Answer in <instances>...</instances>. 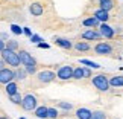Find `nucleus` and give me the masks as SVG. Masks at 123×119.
I'll return each mask as SVG.
<instances>
[{
    "instance_id": "f257e3e1",
    "label": "nucleus",
    "mask_w": 123,
    "mask_h": 119,
    "mask_svg": "<svg viewBox=\"0 0 123 119\" xmlns=\"http://www.w3.org/2000/svg\"><path fill=\"white\" fill-rule=\"evenodd\" d=\"M0 58L5 61L6 66H11V69H18L20 67V58H18V54L17 52H12V50H8V49H3L0 52Z\"/></svg>"
},
{
    "instance_id": "f03ea898",
    "label": "nucleus",
    "mask_w": 123,
    "mask_h": 119,
    "mask_svg": "<svg viewBox=\"0 0 123 119\" xmlns=\"http://www.w3.org/2000/svg\"><path fill=\"white\" fill-rule=\"evenodd\" d=\"M91 84L93 87L99 90V92H108L110 90V84H108V77L103 73H99L96 77L91 78Z\"/></svg>"
},
{
    "instance_id": "7ed1b4c3",
    "label": "nucleus",
    "mask_w": 123,
    "mask_h": 119,
    "mask_svg": "<svg viewBox=\"0 0 123 119\" xmlns=\"http://www.w3.org/2000/svg\"><path fill=\"white\" fill-rule=\"evenodd\" d=\"M21 108L25 112H34L37 107H38V101H37V96L32 93H26L21 99Z\"/></svg>"
},
{
    "instance_id": "20e7f679",
    "label": "nucleus",
    "mask_w": 123,
    "mask_h": 119,
    "mask_svg": "<svg viewBox=\"0 0 123 119\" xmlns=\"http://www.w3.org/2000/svg\"><path fill=\"white\" fill-rule=\"evenodd\" d=\"M55 79H56V73L53 70L44 69V70H41V72L37 73V81H38L40 84H50V83H53Z\"/></svg>"
},
{
    "instance_id": "39448f33",
    "label": "nucleus",
    "mask_w": 123,
    "mask_h": 119,
    "mask_svg": "<svg viewBox=\"0 0 123 119\" xmlns=\"http://www.w3.org/2000/svg\"><path fill=\"white\" fill-rule=\"evenodd\" d=\"M17 54H18V58H20V64L21 66H25V67H27V66H37V60L27 50L20 49Z\"/></svg>"
},
{
    "instance_id": "423d86ee",
    "label": "nucleus",
    "mask_w": 123,
    "mask_h": 119,
    "mask_svg": "<svg viewBox=\"0 0 123 119\" xmlns=\"http://www.w3.org/2000/svg\"><path fill=\"white\" fill-rule=\"evenodd\" d=\"M72 77H73V66H70V64L61 66L58 69V72H56V78L61 81H68V79H72Z\"/></svg>"
},
{
    "instance_id": "0eeeda50",
    "label": "nucleus",
    "mask_w": 123,
    "mask_h": 119,
    "mask_svg": "<svg viewBox=\"0 0 123 119\" xmlns=\"http://www.w3.org/2000/svg\"><path fill=\"white\" fill-rule=\"evenodd\" d=\"M94 54L96 55H111L112 54V46L106 41H99L94 46Z\"/></svg>"
},
{
    "instance_id": "6e6552de",
    "label": "nucleus",
    "mask_w": 123,
    "mask_h": 119,
    "mask_svg": "<svg viewBox=\"0 0 123 119\" xmlns=\"http://www.w3.org/2000/svg\"><path fill=\"white\" fill-rule=\"evenodd\" d=\"M11 81H14V69L11 67H5L0 70V84L6 85Z\"/></svg>"
},
{
    "instance_id": "1a4fd4ad",
    "label": "nucleus",
    "mask_w": 123,
    "mask_h": 119,
    "mask_svg": "<svg viewBox=\"0 0 123 119\" xmlns=\"http://www.w3.org/2000/svg\"><path fill=\"white\" fill-rule=\"evenodd\" d=\"M99 34H100L102 38H112L116 34V31L112 29L111 26H108L106 23H100V26H99Z\"/></svg>"
},
{
    "instance_id": "9d476101",
    "label": "nucleus",
    "mask_w": 123,
    "mask_h": 119,
    "mask_svg": "<svg viewBox=\"0 0 123 119\" xmlns=\"http://www.w3.org/2000/svg\"><path fill=\"white\" fill-rule=\"evenodd\" d=\"M81 37L84 40H88V41H99V40H102L99 31H96V29H87L85 32L81 34Z\"/></svg>"
},
{
    "instance_id": "9b49d317",
    "label": "nucleus",
    "mask_w": 123,
    "mask_h": 119,
    "mask_svg": "<svg viewBox=\"0 0 123 119\" xmlns=\"http://www.w3.org/2000/svg\"><path fill=\"white\" fill-rule=\"evenodd\" d=\"M29 12H31L34 17H40V15H43V14H44V8H43L41 3L34 2V3H31V6H29Z\"/></svg>"
},
{
    "instance_id": "f8f14e48",
    "label": "nucleus",
    "mask_w": 123,
    "mask_h": 119,
    "mask_svg": "<svg viewBox=\"0 0 123 119\" xmlns=\"http://www.w3.org/2000/svg\"><path fill=\"white\" fill-rule=\"evenodd\" d=\"M74 115L78 119H91V110L87 107H79Z\"/></svg>"
},
{
    "instance_id": "ddd939ff",
    "label": "nucleus",
    "mask_w": 123,
    "mask_h": 119,
    "mask_svg": "<svg viewBox=\"0 0 123 119\" xmlns=\"http://www.w3.org/2000/svg\"><path fill=\"white\" fill-rule=\"evenodd\" d=\"M110 87H123V75H114V77L108 78Z\"/></svg>"
},
{
    "instance_id": "4468645a",
    "label": "nucleus",
    "mask_w": 123,
    "mask_h": 119,
    "mask_svg": "<svg viewBox=\"0 0 123 119\" xmlns=\"http://www.w3.org/2000/svg\"><path fill=\"white\" fill-rule=\"evenodd\" d=\"M114 6H116L114 0H99V9H102V11L110 12Z\"/></svg>"
},
{
    "instance_id": "2eb2a0df",
    "label": "nucleus",
    "mask_w": 123,
    "mask_h": 119,
    "mask_svg": "<svg viewBox=\"0 0 123 119\" xmlns=\"http://www.w3.org/2000/svg\"><path fill=\"white\" fill-rule=\"evenodd\" d=\"M5 92H6L8 96H12V95L18 93V84H17V81H11L9 84L5 85Z\"/></svg>"
},
{
    "instance_id": "dca6fc26",
    "label": "nucleus",
    "mask_w": 123,
    "mask_h": 119,
    "mask_svg": "<svg viewBox=\"0 0 123 119\" xmlns=\"http://www.w3.org/2000/svg\"><path fill=\"white\" fill-rule=\"evenodd\" d=\"M93 17H96L100 23H106L108 20H110V12L102 11V9H97V11L94 12V15H93Z\"/></svg>"
},
{
    "instance_id": "f3484780",
    "label": "nucleus",
    "mask_w": 123,
    "mask_h": 119,
    "mask_svg": "<svg viewBox=\"0 0 123 119\" xmlns=\"http://www.w3.org/2000/svg\"><path fill=\"white\" fill-rule=\"evenodd\" d=\"M82 25L87 26V28H91V29H94V28L100 26V21H99L96 17H88V18H85V20L82 21Z\"/></svg>"
},
{
    "instance_id": "a211bd4d",
    "label": "nucleus",
    "mask_w": 123,
    "mask_h": 119,
    "mask_svg": "<svg viewBox=\"0 0 123 119\" xmlns=\"http://www.w3.org/2000/svg\"><path fill=\"white\" fill-rule=\"evenodd\" d=\"M73 47H74V50H78V52L91 50V46H90V43H87V41H78V43L73 44Z\"/></svg>"
},
{
    "instance_id": "6ab92c4d",
    "label": "nucleus",
    "mask_w": 123,
    "mask_h": 119,
    "mask_svg": "<svg viewBox=\"0 0 123 119\" xmlns=\"http://www.w3.org/2000/svg\"><path fill=\"white\" fill-rule=\"evenodd\" d=\"M34 115L38 119H47V107L46 105H38L34 110Z\"/></svg>"
},
{
    "instance_id": "aec40b11",
    "label": "nucleus",
    "mask_w": 123,
    "mask_h": 119,
    "mask_svg": "<svg viewBox=\"0 0 123 119\" xmlns=\"http://www.w3.org/2000/svg\"><path fill=\"white\" fill-rule=\"evenodd\" d=\"M26 77H27V73L23 67L14 69V81H23V79H26Z\"/></svg>"
},
{
    "instance_id": "412c9836",
    "label": "nucleus",
    "mask_w": 123,
    "mask_h": 119,
    "mask_svg": "<svg viewBox=\"0 0 123 119\" xmlns=\"http://www.w3.org/2000/svg\"><path fill=\"white\" fill-rule=\"evenodd\" d=\"M55 43H56L59 47H62V49H67V50H70V49L73 47L72 41L67 40V38H55Z\"/></svg>"
},
{
    "instance_id": "4be33fe9",
    "label": "nucleus",
    "mask_w": 123,
    "mask_h": 119,
    "mask_svg": "<svg viewBox=\"0 0 123 119\" xmlns=\"http://www.w3.org/2000/svg\"><path fill=\"white\" fill-rule=\"evenodd\" d=\"M5 49L12 50V52H18L20 50V44L15 40H8V41H5Z\"/></svg>"
},
{
    "instance_id": "5701e85b",
    "label": "nucleus",
    "mask_w": 123,
    "mask_h": 119,
    "mask_svg": "<svg viewBox=\"0 0 123 119\" xmlns=\"http://www.w3.org/2000/svg\"><path fill=\"white\" fill-rule=\"evenodd\" d=\"M72 79H76V81L84 79V67H82V66H76V67H73V77H72Z\"/></svg>"
},
{
    "instance_id": "b1692460",
    "label": "nucleus",
    "mask_w": 123,
    "mask_h": 119,
    "mask_svg": "<svg viewBox=\"0 0 123 119\" xmlns=\"http://www.w3.org/2000/svg\"><path fill=\"white\" fill-rule=\"evenodd\" d=\"M91 119H108V115L102 110H94L91 112Z\"/></svg>"
},
{
    "instance_id": "393cba45",
    "label": "nucleus",
    "mask_w": 123,
    "mask_h": 119,
    "mask_svg": "<svg viewBox=\"0 0 123 119\" xmlns=\"http://www.w3.org/2000/svg\"><path fill=\"white\" fill-rule=\"evenodd\" d=\"M58 116H59V113L55 107H47V119H56Z\"/></svg>"
},
{
    "instance_id": "a878e982",
    "label": "nucleus",
    "mask_w": 123,
    "mask_h": 119,
    "mask_svg": "<svg viewBox=\"0 0 123 119\" xmlns=\"http://www.w3.org/2000/svg\"><path fill=\"white\" fill-rule=\"evenodd\" d=\"M21 99H23V96L20 95V92L15 93V95H12V96H9V101H11L12 104H15V105H20V104H21Z\"/></svg>"
},
{
    "instance_id": "bb28decb",
    "label": "nucleus",
    "mask_w": 123,
    "mask_h": 119,
    "mask_svg": "<svg viewBox=\"0 0 123 119\" xmlns=\"http://www.w3.org/2000/svg\"><path fill=\"white\" fill-rule=\"evenodd\" d=\"M81 64H87L88 69H99V67H100L97 63H94V61H90V60H81Z\"/></svg>"
},
{
    "instance_id": "cd10ccee",
    "label": "nucleus",
    "mask_w": 123,
    "mask_h": 119,
    "mask_svg": "<svg viewBox=\"0 0 123 119\" xmlns=\"http://www.w3.org/2000/svg\"><path fill=\"white\" fill-rule=\"evenodd\" d=\"M56 105H58L59 108H64V110H72V108H73V104H70V102H58V104H56Z\"/></svg>"
},
{
    "instance_id": "c85d7f7f",
    "label": "nucleus",
    "mask_w": 123,
    "mask_h": 119,
    "mask_svg": "<svg viewBox=\"0 0 123 119\" xmlns=\"http://www.w3.org/2000/svg\"><path fill=\"white\" fill-rule=\"evenodd\" d=\"M26 73L27 75H35L37 73V66H27V67H25Z\"/></svg>"
},
{
    "instance_id": "c756f323",
    "label": "nucleus",
    "mask_w": 123,
    "mask_h": 119,
    "mask_svg": "<svg viewBox=\"0 0 123 119\" xmlns=\"http://www.w3.org/2000/svg\"><path fill=\"white\" fill-rule=\"evenodd\" d=\"M11 31H12L15 35H20V34H23V29H21L20 26H17V25H12V26H11Z\"/></svg>"
},
{
    "instance_id": "7c9ffc66",
    "label": "nucleus",
    "mask_w": 123,
    "mask_h": 119,
    "mask_svg": "<svg viewBox=\"0 0 123 119\" xmlns=\"http://www.w3.org/2000/svg\"><path fill=\"white\" fill-rule=\"evenodd\" d=\"M84 78H91V69L84 67Z\"/></svg>"
},
{
    "instance_id": "2f4dec72",
    "label": "nucleus",
    "mask_w": 123,
    "mask_h": 119,
    "mask_svg": "<svg viewBox=\"0 0 123 119\" xmlns=\"http://www.w3.org/2000/svg\"><path fill=\"white\" fill-rule=\"evenodd\" d=\"M23 34H26V35L32 37V32H31V29H29V28H23Z\"/></svg>"
},
{
    "instance_id": "473e14b6",
    "label": "nucleus",
    "mask_w": 123,
    "mask_h": 119,
    "mask_svg": "<svg viewBox=\"0 0 123 119\" xmlns=\"http://www.w3.org/2000/svg\"><path fill=\"white\" fill-rule=\"evenodd\" d=\"M31 38H32V41H34V43H38V41L41 40V38H40V37H38V35H32V37H31Z\"/></svg>"
},
{
    "instance_id": "72a5a7b5",
    "label": "nucleus",
    "mask_w": 123,
    "mask_h": 119,
    "mask_svg": "<svg viewBox=\"0 0 123 119\" xmlns=\"http://www.w3.org/2000/svg\"><path fill=\"white\" fill-rule=\"evenodd\" d=\"M5 67H6V64H5V61H3L2 58H0V70H2V69H5Z\"/></svg>"
},
{
    "instance_id": "f704fd0d",
    "label": "nucleus",
    "mask_w": 123,
    "mask_h": 119,
    "mask_svg": "<svg viewBox=\"0 0 123 119\" xmlns=\"http://www.w3.org/2000/svg\"><path fill=\"white\" fill-rule=\"evenodd\" d=\"M3 49H5V41H3L2 38H0V52H2Z\"/></svg>"
},
{
    "instance_id": "c9c22d12",
    "label": "nucleus",
    "mask_w": 123,
    "mask_h": 119,
    "mask_svg": "<svg viewBox=\"0 0 123 119\" xmlns=\"http://www.w3.org/2000/svg\"><path fill=\"white\" fill-rule=\"evenodd\" d=\"M38 46H40V47H44V49H47V47H49V44H46V43H40Z\"/></svg>"
},
{
    "instance_id": "e433bc0d",
    "label": "nucleus",
    "mask_w": 123,
    "mask_h": 119,
    "mask_svg": "<svg viewBox=\"0 0 123 119\" xmlns=\"http://www.w3.org/2000/svg\"><path fill=\"white\" fill-rule=\"evenodd\" d=\"M0 119H9V118H8V116H3V115H2V116H0Z\"/></svg>"
},
{
    "instance_id": "4c0bfd02",
    "label": "nucleus",
    "mask_w": 123,
    "mask_h": 119,
    "mask_svg": "<svg viewBox=\"0 0 123 119\" xmlns=\"http://www.w3.org/2000/svg\"><path fill=\"white\" fill-rule=\"evenodd\" d=\"M8 2H14V0H8Z\"/></svg>"
},
{
    "instance_id": "58836bf2",
    "label": "nucleus",
    "mask_w": 123,
    "mask_h": 119,
    "mask_svg": "<svg viewBox=\"0 0 123 119\" xmlns=\"http://www.w3.org/2000/svg\"><path fill=\"white\" fill-rule=\"evenodd\" d=\"M20 119H26V118H20Z\"/></svg>"
}]
</instances>
